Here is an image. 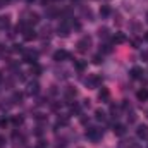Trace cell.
<instances>
[{
	"mask_svg": "<svg viewBox=\"0 0 148 148\" xmlns=\"http://www.w3.org/2000/svg\"><path fill=\"white\" fill-rule=\"evenodd\" d=\"M100 16H102V17L110 16V7H109V5H102V7H100Z\"/></svg>",
	"mask_w": 148,
	"mask_h": 148,
	"instance_id": "obj_16",
	"label": "cell"
},
{
	"mask_svg": "<svg viewBox=\"0 0 148 148\" xmlns=\"http://www.w3.org/2000/svg\"><path fill=\"white\" fill-rule=\"evenodd\" d=\"M136 134H138V138H141V140H148V126H138V129H136Z\"/></svg>",
	"mask_w": 148,
	"mask_h": 148,
	"instance_id": "obj_7",
	"label": "cell"
},
{
	"mask_svg": "<svg viewBox=\"0 0 148 148\" xmlns=\"http://www.w3.org/2000/svg\"><path fill=\"white\" fill-rule=\"evenodd\" d=\"M64 95H66V100H74V98H76V95H77V91L74 90L73 86H67V88H66V91H64Z\"/></svg>",
	"mask_w": 148,
	"mask_h": 148,
	"instance_id": "obj_8",
	"label": "cell"
},
{
	"mask_svg": "<svg viewBox=\"0 0 148 148\" xmlns=\"http://www.w3.org/2000/svg\"><path fill=\"white\" fill-rule=\"evenodd\" d=\"M84 83H86L88 88H98V86L102 84V76H98V74H90V76L84 79Z\"/></svg>",
	"mask_w": 148,
	"mask_h": 148,
	"instance_id": "obj_1",
	"label": "cell"
},
{
	"mask_svg": "<svg viewBox=\"0 0 148 148\" xmlns=\"http://www.w3.org/2000/svg\"><path fill=\"white\" fill-rule=\"evenodd\" d=\"M57 31H59L60 36H67V35H69V24H67V23H62Z\"/></svg>",
	"mask_w": 148,
	"mask_h": 148,
	"instance_id": "obj_11",
	"label": "cell"
},
{
	"mask_svg": "<svg viewBox=\"0 0 148 148\" xmlns=\"http://www.w3.org/2000/svg\"><path fill=\"white\" fill-rule=\"evenodd\" d=\"M133 45L134 47H140V40H133Z\"/></svg>",
	"mask_w": 148,
	"mask_h": 148,
	"instance_id": "obj_32",
	"label": "cell"
},
{
	"mask_svg": "<svg viewBox=\"0 0 148 148\" xmlns=\"http://www.w3.org/2000/svg\"><path fill=\"white\" fill-rule=\"evenodd\" d=\"M67 59H69V52H66V50H57L53 53V60L55 62H62V60H67Z\"/></svg>",
	"mask_w": 148,
	"mask_h": 148,
	"instance_id": "obj_4",
	"label": "cell"
},
{
	"mask_svg": "<svg viewBox=\"0 0 148 148\" xmlns=\"http://www.w3.org/2000/svg\"><path fill=\"white\" fill-rule=\"evenodd\" d=\"M0 74H2V73H0ZM0 77H2V76H0Z\"/></svg>",
	"mask_w": 148,
	"mask_h": 148,
	"instance_id": "obj_36",
	"label": "cell"
},
{
	"mask_svg": "<svg viewBox=\"0 0 148 148\" xmlns=\"http://www.w3.org/2000/svg\"><path fill=\"white\" fill-rule=\"evenodd\" d=\"M95 117H97L98 121H105V119H107V115H105V112H103V110H100V109H98V110L95 112Z\"/></svg>",
	"mask_w": 148,
	"mask_h": 148,
	"instance_id": "obj_18",
	"label": "cell"
},
{
	"mask_svg": "<svg viewBox=\"0 0 148 148\" xmlns=\"http://www.w3.org/2000/svg\"><path fill=\"white\" fill-rule=\"evenodd\" d=\"M38 148H47V145H45V143H40V145H38Z\"/></svg>",
	"mask_w": 148,
	"mask_h": 148,
	"instance_id": "obj_33",
	"label": "cell"
},
{
	"mask_svg": "<svg viewBox=\"0 0 148 148\" xmlns=\"http://www.w3.org/2000/svg\"><path fill=\"white\" fill-rule=\"evenodd\" d=\"M38 91H40V84H38L36 81H29L28 83V90H26V93L28 95H38Z\"/></svg>",
	"mask_w": 148,
	"mask_h": 148,
	"instance_id": "obj_5",
	"label": "cell"
},
{
	"mask_svg": "<svg viewBox=\"0 0 148 148\" xmlns=\"http://www.w3.org/2000/svg\"><path fill=\"white\" fill-rule=\"evenodd\" d=\"M67 122H69V119L67 117H59V121H57V126H67Z\"/></svg>",
	"mask_w": 148,
	"mask_h": 148,
	"instance_id": "obj_23",
	"label": "cell"
},
{
	"mask_svg": "<svg viewBox=\"0 0 148 148\" xmlns=\"http://www.w3.org/2000/svg\"><path fill=\"white\" fill-rule=\"evenodd\" d=\"M103 52H107V53H109V52H110V47H109V45H103Z\"/></svg>",
	"mask_w": 148,
	"mask_h": 148,
	"instance_id": "obj_31",
	"label": "cell"
},
{
	"mask_svg": "<svg viewBox=\"0 0 148 148\" xmlns=\"http://www.w3.org/2000/svg\"><path fill=\"white\" fill-rule=\"evenodd\" d=\"M98 98H100L102 102H109V100H110V91H109L107 88H102L100 93H98Z\"/></svg>",
	"mask_w": 148,
	"mask_h": 148,
	"instance_id": "obj_9",
	"label": "cell"
},
{
	"mask_svg": "<svg viewBox=\"0 0 148 148\" xmlns=\"http://www.w3.org/2000/svg\"><path fill=\"white\" fill-rule=\"evenodd\" d=\"M36 59H38V52L29 50V52L24 53V62H28V64H36Z\"/></svg>",
	"mask_w": 148,
	"mask_h": 148,
	"instance_id": "obj_6",
	"label": "cell"
},
{
	"mask_svg": "<svg viewBox=\"0 0 148 148\" xmlns=\"http://www.w3.org/2000/svg\"><path fill=\"white\" fill-rule=\"evenodd\" d=\"M112 40H114V43H124L127 38H126V35H124V33H115Z\"/></svg>",
	"mask_w": 148,
	"mask_h": 148,
	"instance_id": "obj_14",
	"label": "cell"
},
{
	"mask_svg": "<svg viewBox=\"0 0 148 148\" xmlns=\"http://www.w3.org/2000/svg\"><path fill=\"white\" fill-rule=\"evenodd\" d=\"M147 21H148V12H147Z\"/></svg>",
	"mask_w": 148,
	"mask_h": 148,
	"instance_id": "obj_35",
	"label": "cell"
},
{
	"mask_svg": "<svg viewBox=\"0 0 148 148\" xmlns=\"http://www.w3.org/2000/svg\"><path fill=\"white\" fill-rule=\"evenodd\" d=\"M71 110L77 114V112H79V105H71Z\"/></svg>",
	"mask_w": 148,
	"mask_h": 148,
	"instance_id": "obj_30",
	"label": "cell"
},
{
	"mask_svg": "<svg viewBox=\"0 0 148 148\" xmlns=\"http://www.w3.org/2000/svg\"><path fill=\"white\" fill-rule=\"evenodd\" d=\"M127 119H129V122H134V121H136V114H134V112H131V114L127 115Z\"/></svg>",
	"mask_w": 148,
	"mask_h": 148,
	"instance_id": "obj_26",
	"label": "cell"
},
{
	"mask_svg": "<svg viewBox=\"0 0 148 148\" xmlns=\"http://www.w3.org/2000/svg\"><path fill=\"white\" fill-rule=\"evenodd\" d=\"M26 21H28V23H29V24H36L38 21H40V19H38V14H36V12H33V14H29V16H28V19H26Z\"/></svg>",
	"mask_w": 148,
	"mask_h": 148,
	"instance_id": "obj_17",
	"label": "cell"
},
{
	"mask_svg": "<svg viewBox=\"0 0 148 148\" xmlns=\"http://www.w3.org/2000/svg\"><path fill=\"white\" fill-rule=\"evenodd\" d=\"M102 62V55H95L93 57V64H100Z\"/></svg>",
	"mask_w": 148,
	"mask_h": 148,
	"instance_id": "obj_25",
	"label": "cell"
},
{
	"mask_svg": "<svg viewBox=\"0 0 148 148\" xmlns=\"http://www.w3.org/2000/svg\"><path fill=\"white\" fill-rule=\"evenodd\" d=\"M84 67H86V62L84 60H77L76 62V69L77 71H84Z\"/></svg>",
	"mask_w": 148,
	"mask_h": 148,
	"instance_id": "obj_20",
	"label": "cell"
},
{
	"mask_svg": "<svg viewBox=\"0 0 148 148\" xmlns=\"http://www.w3.org/2000/svg\"><path fill=\"white\" fill-rule=\"evenodd\" d=\"M136 97H138V100H140V102H145V100L148 98V90H145V88H143V90H140V91L136 93Z\"/></svg>",
	"mask_w": 148,
	"mask_h": 148,
	"instance_id": "obj_15",
	"label": "cell"
},
{
	"mask_svg": "<svg viewBox=\"0 0 148 148\" xmlns=\"http://www.w3.org/2000/svg\"><path fill=\"white\" fill-rule=\"evenodd\" d=\"M14 100H16V102H21V100H23V95H21V93H16V95H14Z\"/></svg>",
	"mask_w": 148,
	"mask_h": 148,
	"instance_id": "obj_27",
	"label": "cell"
},
{
	"mask_svg": "<svg viewBox=\"0 0 148 148\" xmlns=\"http://www.w3.org/2000/svg\"><path fill=\"white\" fill-rule=\"evenodd\" d=\"M40 73H41V67H40L38 64H31V74H35V76H38Z\"/></svg>",
	"mask_w": 148,
	"mask_h": 148,
	"instance_id": "obj_19",
	"label": "cell"
},
{
	"mask_svg": "<svg viewBox=\"0 0 148 148\" xmlns=\"http://www.w3.org/2000/svg\"><path fill=\"white\" fill-rule=\"evenodd\" d=\"M145 41H148V31L145 33Z\"/></svg>",
	"mask_w": 148,
	"mask_h": 148,
	"instance_id": "obj_34",
	"label": "cell"
},
{
	"mask_svg": "<svg viewBox=\"0 0 148 148\" xmlns=\"http://www.w3.org/2000/svg\"><path fill=\"white\" fill-rule=\"evenodd\" d=\"M141 76H143V69H141V67H133V69H131V77L140 79Z\"/></svg>",
	"mask_w": 148,
	"mask_h": 148,
	"instance_id": "obj_13",
	"label": "cell"
},
{
	"mask_svg": "<svg viewBox=\"0 0 148 148\" xmlns=\"http://www.w3.org/2000/svg\"><path fill=\"white\" fill-rule=\"evenodd\" d=\"M0 26L3 28V26H9V17L7 16H2L0 17Z\"/></svg>",
	"mask_w": 148,
	"mask_h": 148,
	"instance_id": "obj_24",
	"label": "cell"
},
{
	"mask_svg": "<svg viewBox=\"0 0 148 148\" xmlns=\"http://www.w3.org/2000/svg\"><path fill=\"white\" fill-rule=\"evenodd\" d=\"M114 134L124 136V134H126V126H124V124H114Z\"/></svg>",
	"mask_w": 148,
	"mask_h": 148,
	"instance_id": "obj_10",
	"label": "cell"
},
{
	"mask_svg": "<svg viewBox=\"0 0 148 148\" xmlns=\"http://www.w3.org/2000/svg\"><path fill=\"white\" fill-rule=\"evenodd\" d=\"M23 121H24V119H23L21 115H14V117H12V122H14L16 126H19V124H23Z\"/></svg>",
	"mask_w": 148,
	"mask_h": 148,
	"instance_id": "obj_21",
	"label": "cell"
},
{
	"mask_svg": "<svg viewBox=\"0 0 148 148\" xmlns=\"http://www.w3.org/2000/svg\"><path fill=\"white\" fill-rule=\"evenodd\" d=\"M7 122H9L7 119H0V126H2V127H5V126H7Z\"/></svg>",
	"mask_w": 148,
	"mask_h": 148,
	"instance_id": "obj_29",
	"label": "cell"
},
{
	"mask_svg": "<svg viewBox=\"0 0 148 148\" xmlns=\"http://www.w3.org/2000/svg\"><path fill=\"white\" fill-rule=\"evenodd\" d=\"M76 47H77V52H81V53L88 52V50H90V47H91V38H90V36H83L77 43H76Z\"/></svg>",
	"mask_w": 148,
	"mask_h": 148,
	"instance_id": "obj_2",
	"label": "cell"
},
{
	"mask_svg": "<svg viewBox=\"0 0 148 148\" xmlns=\"http://www.w3.org/2000/svg\"><path fill=\"white\" fill-rule=\"evenodd\" d=\"M98 35H100V38H107L109 36V29H107V28H100Z\"/></svg>",
	"mask_w": 148,
	"mask_h": 148,
	"instance_id": "obj_22",
	"label": "cell"
},
{
	"mask_svg": "<svg viewBox=\"0 0 148 148\" xmlns=\"http://www.w3.org/2000/svg\"><path fill=\"white\" fill-rule=\"evenodd\" d=\"M141 59H143V60H148V50H143V53H141Z\"/></svg>",
	"mask_w": 148,
	"mask_h": 148,
	"instance_id": "obj_28",
	"label": "cell"
},
{
	"mask_svg": "<svg viewBox=\"0 0 148 148\" xmlns=\"http://www.w3.org/2000/svg\"><path fill=\"white\" fill-rule=\"evenodd\" d=\"M102 129H98V127H90L88 131H86V136L91 140V141H98L100 138H102Z\"/></svg>",
	"mask_w": 148,
	"mask_h": 148,
	"instance_id": "obj_3",
	"label": "cell"
},
{
	"mask_svg": "<svg viewBox=\"0 0 148 148\" xmlns=\"http://www.w3.org/2000/svg\"><path fill=\"white\" fill-rule=\"evenodd\" d=\"M36 38V31L35 29H26L24 31V40L26 41H31V40H35Z\"/></svg>",
	"mask_w": 148,
	"mask_h": 148,
	"instance_id": "obj_12",
	"label": "cell"
}]
</instances>
